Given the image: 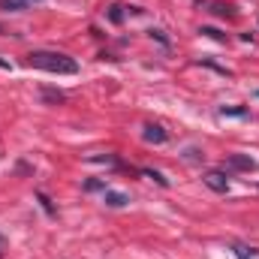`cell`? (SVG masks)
<instances>
[{
  "label": "cell",
  "instance_id": "3957f363",
  "mask_svg": "<svg viewBox=\"0 0 259 259\" xmlns=\"http://www.w3.org/2000/svg\"><path fill=\"white\" fill-rule=\"evenodd\" d=\"M193 3L196 6H205V12H211L217 18H235L238 15L235 3H229V0H193Z\"/></svg>",
  "mask_w": 259,
  "mask_h": 259
},
{
  "label": "cell",
  "instance_id": "8fae6325",
  "mask_svg": "<svg viewBox=\"0 0 259 259\" xmlns=\"http://www.w3.org/2000/svg\"><path fill=\"white\" fill-rule=\"evenodd\" d=\"M136 172H139V175H145V178H151V181H154V184H160V187H169V178H166L163 172L151 169V166H139Z\"/></svg>",
  "mask_w": 259,
  "mask_h": 259
},
{
  "label": "cell",
  "instance_id": "5b68a950",
  "mask_svg": "<svg viewBox=\"0 0 259 259\" xmlns=\"http://www.w3.org/2000/svg\"><path fill=\"white\" fill-rule=\"evenodd\" d=\"M142 139L148 145H166L169 142V130H163L160 124H145L142 127Z\"/></svg>",
  "mask_w": 259,
  "mask_h": 259
},
{
  "label": "cell",
  "instance_id": "9c48e42d",
  "mask_svg": "<svg viewBox=\"0 0 259 259\" xmlns=\"http://www.w3.org/2000/svg\"><path fill=\"white\" fill-rule=\"evenodd\" d=\"M103 202H106L109 208H127V205H130V196L127 193H118V190H112V187H109V190L103 193Z\"/></svg>",
  "mask_w": 259,
  "mask_h": 259
},
{
  "label": "cell",
  "instance_id": "6da1fadb",
  "mask_svg": "<svg viewBox=\"0 0 259 259\" xmlns=\"http://www.w3.org/2000/svg\"><path fill=\"white\" fill-rule=\"evenodd\" d=\"M27 66L42 69V72H55V75H75V72H78L75 58H69L64 52H46V49L30 52V55H27Z\"/></svg>",
  "mask_w": 259,
  "mask_h": 259
},
{
  "label": "cell",
  "instance_id": "2e32d148",
  "mask_svg": "<svg viewBox=\"0 0 259 259\" xmlns=\"http://www.w3.org/2000/svg\"><path fill=\"white\" fill-rule=\"evenodd\" d=\"M36 199H39V205H42V211H46L49 217H55V214H58V208H55V202H52L49 196L42 193V190H36Z\"/></svg>",
  "mask_w": 259,
  "mask_h": 259
},
{
  "label": "cell",
  "instance_id": "30bf717a",
  "mask_svg": "<svg viewBox=\"0 0 259 259\" xmlns=\"http://www.w3.org/2000/svg\"><path fill=\"white\" fill-rule=\"evenodd\" d=\"M217 115H220V118H247L250 109H247V106H220Z\"/></svg>",
  "mask_w": 259,
  "mask_h": 259
},
{
  "label": "cell",
  "instance_id": "ac0fdd59",
  "mask_svg": "<svg viewBox=\"0 0 259 259\" xmlns=\"http://www.w3.org/2000/svg\"><path fill=\"white\" fill-rule=\"evenodd\" d=\"M202 64H205V66H211V69H214V72H220V75H226V78H229V75H232V72H229V69H226V66L214 64V61H208V58H205V61H202Z\"/></svg>",
  "mask_w": 259,
  "mask_h": 259
},
{
  "label": "cell",
  "instance_id": "44dd1931",
  "mask_svg": "<svg viewBox=\"0 0 259 259\" xmlns=\"http://www.w3.org/2000/svg\"><path fill=\"white\" fill-rule=\"evenodd\" d=\"M0 33H3V30H0Z\"/></svg>",
  "mask_w": 259,
  "mask_h": 259
},
{
  "label": "cell",
  "instance_id": "52a82bcc",
  "mask_svg": "<svg viewBox=\"0 0 259 259\" xmlns=\"http://www.w3.org/2000/svg\"><path fill=\"white\" fill-rule=\"evenodd\" d=\"M42 0H0V12H24V9H33L39 6Z\"/></svg>",
  "mask_w": 259,
  "mask_h": 259
},
{
  "label": "cell",
  "instance_id": "9a60e30c",
  "mask_svg": "<svg viewBox=\"0 0 259 259\" xmlns=\"http://www.w3.org/2000/svg\"><path fill=\"white\" fill-rule=\"evenodd\" d=\"M181 157H184L187 163H205V154H202V148H193V145H190V148H184V154H181Z\"/></svg>",
  "mask_w": 259,
  "mask_h": 259
},
{
  "label": "cell",
  "instance_id": "d6986e66",
  "mask_svg": "<svg viewBox=\"0 0 259 259\" xmlns=\"http://www.w3.org/2000/svg\"><path fill=\"white\" fill-rule=\"evenodd\" d=\"M3 250H6V235L0 232V259H3Z\"/></svg>",
  "mask_w": 259,
  "mask_h": 259
},
{
  "label": "cell",
  "instance_id": "277c9868",
  "mask_svg": "<svg viewBox=\"0 0 259 259\" xmlns=\"http://www.w3.org/2000/svg\"><path fill=\"white\" fill-rule=\"evenodd\" d=\"M223 169H226V172H253V169H256V160L247 157V154H229V157L223 160Z\"/></svg>",
  "mask_w": 259,
  "mask_h": 259
},
{
  "label": "cell",
  "instance_id": "7a4b0ae2",
  "mask_svg": "<svg viewBox=\"0 0 259 259\" xmlns=\"http://www.w3.org/2000/svg\"><path fill=\"white\" fill-rule=\"evenodd\" d=\"M202 184L208 190H214V193H229V175H226V169H208V172H202Z\"/></svg>",
  "mask_w": 259,
  "mask_h": 259
},
{
  "label": "cell",
  "instance_id": "5bb4252c",
  "mask_svg": "<svg viewBox=\"0 0 259 259\" xmlns=\"http://www.w3.org/2000/svg\"><path fill=\"white\" fill-rule=\"evenodd\" d=\"M199 33H202V36H208V39H214V42H226V39H229L223 30H217V27H208V24H205V27H199Z\"/></svg>",
  "mask_w": 259,
  "mask_h": 259
},
{
  "label": "cell",
  "instance_id": "ba28073f",
  "mask_svg": "<svg viewBox=\"0 0 259 259\" xmlns=\"http://www.w3.org/2000/svg\"><path fill=\"white\" fill-rule=\"evenodd\" d=\"M106 18H109V24H124V18H127V6L124 3H109L106 6Z\"/></svg>",
  "mask_w": 259,
  "mask_h": 259
},
{
  "label": "cell",
  "instance_id": "ffe728a7",
  "mask_svg": "<svg viewBox=\"0 0 259 259\" xmlns=\"http://www.w3.org/2000/svg\"><path fill=\"white\" fill-rule=\"evenodd\" d=\"M253 97H256V100H259V88H256V91H253Z\"/></svg>",
  "mask_w": 259,
  "mask_h": 259
},
{
  "label": "cell",
  "instance_id": "8992f818",
  "mask_svg": "<svg viewBox=\"0 0 259 259\" xmlns=\"http://www.w3.org/2000/svg\"><path fill=\"white\" fill-rule=\"evenodd\" d=\"M39 100L46 103V106H58V103H66V94L61 88H49V84H42L39 88Z\"/></svg>",
  "mask_w": 259,
  "mask_h": 259
},
{
  "label": "cell",
  "instance_id": "e0dca14e",
  "mask_svg": "<svg viewBox=\"0 0 259 259\" xmlns=\"http://www.w3.org/2000/svg\"><path fill=\"white\" fill-rule=\"evenodd\" d=\"M148 36H151V39H157L163 49H169V46H172V42H169V36H166L163 30H157V27H151V30H148Z\"/></svg>",
  "mask_w": 259,
  "mask_h": 259
},
{
  "label": "cell",
  "instance_id": "4fadbf2b",
  "mask_svg": "<svg viewBox=\"0 0 259 259\" xmlns=\"http://www.w3.org/2000/svg\"><path fill=\"white\" fill-rule=\"evenodd\" d=\"M81 190H84V193H106L109 184H106V178H88V181L81 184Z\"/></svg>",
  "mask_w": 259,
  "mask_h": 259
},
{
  "label": "cell",
  "instance_id": "7c38bea8",
  "mask_svg": "<svg viewBox=\"0 0 259 259\" xmlns=\"http://www.w3.org/2000/svg\"><path fill=\"white\" fill-rule=\"evenodd\" d=\"M232 253H235V259H256L259 256L256 247H250V244H244V241H235V244H232Z\"/></svg>",
  "mask_w": 259,
  "mask_h": 259
}]
</instances>
